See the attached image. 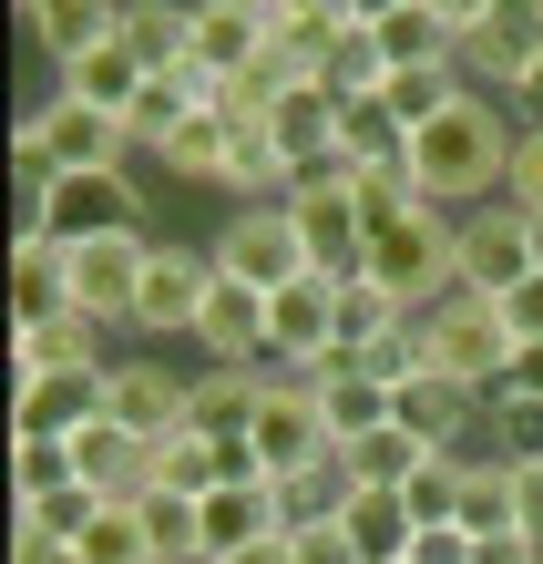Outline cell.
<instances>
[{
  "instance_id": "obj_21",
  "label": "cell",
  "mask_w": 543,
  "mask_h": 564,
  "mask_svg": "<svg viewBox=\"0 0 543 564\" xmlns=\"http://www.w3.org/2000/svg\"><path fill=\"white\" fill-rule=\"evenodd\" d=\"M308 390H318V411H328V442H369V431H390V380L359 370L349 349H338L328 370H308Z\"/></svg>"
},
{
  "instance_id": "obj_25",
  "label": "cell",
  "mask_w": 543,
  "mask_h": 564,
  "mask_svg": "<svg viewBox=\"0 0 543 564\" xmlns=\"http://www.w3.org/2000/svg\"><path fill=\"white\" fill-rule=\"evenodd\" d=\"M21 31H31V52L42 62H73L83 42H104V31L123 21V0H11Z\"/></svg>"
},
{
  "instance_id": "obj_18",
  "label": "cell",
  "mask_w": 543,
  "mask_h": 564,
  "mask_svg": "<svg viewBox=\"0 0 543 564\" xmlns=\"http://www.w3.org/2000/svg\"><path fill=\"white\" fill-rule=\"evenodd\" d=\"M62 308H73V247L11 226V328H52Z\"/></svg>"
},
{
  "instance_id": "obj_3",
  "label": "cell",
  "mask_w": 543,
  "mask_h": 564,
  "mask_svg": "<svg viewBox=\"0 0 543 564\" xmlns=\"http://www.w3.org/2000/svg\"><path fill=\"white\" fill-rule=\"evenodd\" d=\"M359 278H380L400 308H441V297L461 288V216L452 206H411V216H390V226H369V268Z\"/></svg>"
},
{
  "instance_id": "obj_33",
  "label": "cell",
  "mask_w": 543,
  "mask_h": 564,
  "mask_svg": "<svg viewBox=\"0 0 543 564\" xmlns=\"http://www.w3.org/2000/svg\"><path fill=\"white\" fill-rule=\"evenodd\" d=\"M73 564H154L144 513H133V503H104V513H93L83 534H73Z\"/></svg>"
},
{
  "instance_id": "obj_31",
  "label": "cell",
  "mask_w": 543,
  "mask_h": 564,
  "mask_svg": "<svg viewBox=\"0 0 543 564\" xmlns=\"http://www.w3.org/2000/svg\"><path fill=\"white\" fill-rule=\"evenodd\" d=\"M144 544H154V564H206V513H195V492H144Z\"/></svg>"
},
{
  "instance_id": "obj_4",
  "label": "cell",
  "mask_w": 543,
  "mask_h": 564,
  "mask_svg": "<svg viewBox=\"0 0 543 564\" xmlns=\"http://www.w3.org/2000/svg\"><path fill=\"white\" fill-rule=\"evenodd\" d=\"M144 206L154 195L133 185V164H113V175H62L31 216H11V226H31V237H52V247H93V237H123V226H144Z\"/></svg>"
},
{
  "instance_id": "obj_19",
  "label": "cell",
  "mask_w": 543,
  "mask_h": 564,
  "mask_svg": "<svg viewBox=\"0 0 543 564\" xmlns=\"http://www.w3.org/2000/svg\"><path fill=\"white\" fill-rule=\"evenodd\" d=\"M195 513H206V564H216V554H247V544H267V534H287L278 482H267V473H236V482H216Z\"/></svg>"
},
{
  "instance_id": "obj_8",
  "label": "cell",
  "mask_w": 543,
  "mask_h": 564,
  "mask_svg": "<svg viewBox=\"0 0 543 564\" xmlns=\"http://www.w3.org/2000/svg\"><path fill=\"white\" fill-rule=\"evenodd\" d=\"M206 297H216V257L206 247H154L144 288H133V339H195Z\"/></svg>"
},
{
  "instance_id": "obj_2",
  "label": "cell",
  "mask_w": 543,
  "mask_h": 564,
  "mask_svg": "<svg viewBox=\"0 0 543 564\" xmlns=\"http://www.w3.org/2000/svg\"><path fill=\"white\" fill-rule=\"evenodd\" d=\"M421 359H431L441 380H461V390H482V401H502V390H513V370H523V339L502 328V297L452 288L441 308H421Z\"/></svg>"
},
{
  "instance_id": "obj_9",
  "label": "cell",
  "mask_w": 543,
  "mask_h": 564,
  "mask_svg": "<svg viewBox=\"0 0 543 564\" xmlns=\"http://www.w3.org/2000/svg\"><path fill=\"white\" fill-rule=\"evenodd\" d=\"M21 113L42 123V144H52V164H62V175H113V164H133V154H144L123 113H93V104H73V93H42V104H21Z\"/></svg>"
},
{
  "instance_id": "obj_5",
  "label": "cell",
  "mask_w": 543,
  "mask_h": 564,
  "mask_svg": "<svg viewBox=\"0 0 543 564\" xmlns=\"http://www.w3.org/2000/svg\"><path fill=\"white\" fill-rule=\"evenodd\" d=\"M349 175H359V164H318V175H297V185H287L297 247H308V268H318V278H359V268H369V216H359Z\"/></svg>"
},
{
  "instance_id": "obj_7",
  "label": "cell",
  "mask_w": 543,
  "mask_h": 564,
  "mask_svg": "<svg viewBox=\"0 0 543 564\" xmlns=\"http://www.w3.org/2000/svg\"><path fill=\"white\" fill-rule=\"evenodd\" d=\"M338 442H328V411H318V390H308V370H278L267 380V401H257V431H247V462L267 482H287V473H308V462H328Z\"/></svg>"
},
{
  "instance_id": "obj_38",
  "label": "cell",
  "mask_w": 543,
  "mask_h": 564,
  "mask_svg": "<svg viewBox=\"0 0 543 564\" xmlns=\"http://www.w3.org/2000/svg\"><path fill=\"white\" fill-rule=\"evenodd\" d=\"M482 442H492V462H543V390H502Z\"/></svg>"
},
{
  "instance_id": "obj_13",
  "label": "cell",
  "mask_w": 543,
  "mask_h": 564,
  "mask_svg": "<svg viewBox=\"0 0 543 564\" xmlns=\"http://www.w3.org/2000/svg\"><path fill=\"white\" fill-rule=\"evenodd\" d=\"M104 421H123L133 442H164V431L195 421V380L175 370V359H113V401Z\"/></svg>"
},
{
  "instance_id": "obj_41",
  "label": "cell",
  "mask_w": 543,
  "mask_h": 564,
  "mask_svg": "<svg viewBox=\"0 0 543 564\" xmlns=\"http://www.w3.org/2000/svg\"><path fill=\"white\" fill-rule=\"evenodd\" d=\"M411 554H421V564H482V534H471V523H421Z\"/></svg>"
},
{
  "instance_id": "obj_52",
  "label": "cell",
  "mask_w": 543,
  "mask_h": 564,
  "mask_svg": "<svg viewBox=\"0 0 543 564\" xmlns=\"http://www.w3.org/2000/svg\"><path fill=\"white\" fill-rule=\"evenodd\" d=\"M62 564H73V554H62Z\"/></svg>"
},
{
  "instance_id": "obj_36",
  "label": "cell",
  "mask_w": 543,
  "mask_h": 564,
  "mask_svg": "<svg viewBox=\"0 0 543 564\" xmlns=\"http://www.w3.org/2000/svg\"><path fill=\"white\" fill-rule=\"evenodd\" d=\"M400 318H411V308H400V297H390L380 278H349V288H338V349H369V339H390Z\"/></svg>"
},
{
  "instance_id": "obj_17",
  "label": "cell",
  "mask_w": 543,
  "mask_h": 564,
  "mask_svg": "<svg viewBox=\"0 0 543 564\" xmlns=\"http://www.w3.org/2000/svg\"><path fill=\"white\" fill-rule=\"evenodd\" d=\"M113 318L93 308H62L52 328H11V380H42V370H113Z\"/></svg>"
},
{
  "instance_id": "obj_50",
  "label": "cell",
  "mask_w": 543,
  "mask_h": 564,
  "mask_svg": "<svg viewBox=\"0 0 543 564\" xmlns=\"http://www.w3.org/2000/svg\"><path fill=\"white\" fill-rule=\"evenodd\" d=\"M257 11H267V21H278V11H297V0H257Z\"/></svg>"
},
{
  "instance_id": "obj_12",
  "label": "cell",
  "mask_w": 543,
  "mask_h": 564,
  "mask_svg": "<svg viewBox=\"0 0 543 564\" xmlns=\"http://www.w3.org/2000/svg\"><path fill=\"white\" fill-rule=\"evenodd\" d=\"M533 278V216L523 206H471L461 216V288H482V297H513Z\"/></svg>"
},
{
  "instance_id": "obj_27",
  "label": "cell",
  "mask_w": 543,
  "mask_h": 564,
  "mask_svg": "<svg viewBox=\"0 0 543 564\" xmlns=\"http://www.w3.org/2000/svg\"><path fill=\"white\" fill-rule=\"evenodd\" d=\"M278 370H195V431H216V442H247L257 431V401Z\"/></svg>"
},
{
  "instance_id": "obj_43",
  "label": "cell",
  "mask_w": 543,
  "mask_h": 564,
  "mask_svg": "<svg viewBox=\"0 0 543 564\" xmlns=\"http://www.w3.org/2000/svg\"><path fill=\"white\" fill-rule=\"evenodd\" d=\"M513 534L543 544V462H513Z\"/></svg>"
},
{
  "instance_id": "obj_44",
  "label": "cell",
  "mask_w": 543,
  "mask_h": 564,
  "mask_svg": "<svg viewBox=\"0 0 543 564\" xmlns=\"http://www.w3.org/2000/svg\"><path fill=\"white\" fill-rule=\"evenodd\" d=\"M287 544H297V564H359V554H349V534H338V523H297Z\"/></svg>"
},
{
  "instance_id": "obj_15",
  "label": "cell",
  "mask_w": 543,
  "mask_h": 564,
  "mask_svg": "<svg viewBox=\"0 0 543 564\" xmlns=\"http://www.w3.org/2000/svg\"><path fill=\"white\" fill-rule=\"evenodd\" d=\"M144 62L123 52V31H104V42H83L73 62H52V93H73V104H93V113H123L133 123V104H144Z\"/></svg>"
},
{
  "instance_id": "obj_40",
  "label": "cell",
  "mask_w": 543,
  "mask_h": 564,
  "mask_svg": "<svg viewBox=\"0 0 543 564\" xmlns=\"http://www.w3.org/2000/svg\"><path fill=\"white\" fill-rule=\"evenodd\" d=\"M502 206L543 216V123H523V144H513V175H502Z\"/></svg>"
},
{
  "instance_id": "obj_46",
  "label": "cell",
  "mask_w": 543,
  "mask_h": 564,
  "mask_svg": "<svg viewBox=\"0 0 543 564\" xmlns=\"http://www.w3.org/2000/svg\"><path fill=\"white\" fill-rule=\"evenodd\" d=\"M216 564H297V544H287V534H267V544H247V554H216Z\"/></svg>"
},
{
  "instance_id": "obj_1",
  "label": "cell",
  "mask_w": 543,
  "mask_h": 564,
  "mask_svg": "<svg viewBox=\"0 0 543 564\" xmlns=\"http://www.w3.org/2000/svg\"><path fill=\"white\" fill-rule=\"evenodd\" d=\"M513 144H523V113L502 104V93H482V83H461L452 104H441L421 134H411V185L431 195V206H492L502 195V175H513Z\"/></svg>"
},
{
  "instance_id": "obj_6",
  "label": "cell",
  "mask_w": 543,
  "mask_h": 564,
  "mask_svg": "<svg viewBox=\"0 0 543 564\" xmlns=\"http://www.w3.org/2000/svg\"><path fill=\"white\" fill-rule=\"evenodd\" d=\"M216 278H236V288H257V297H278V288H297V278H318L308 268V247H297V216L287 206H236L226 226H216Z\"/></svg>"
},
{
  "instance_id": "obj_16",
  "label": "cell",
  "mask_w": 543,
  "mask_h": 564,
  "mask_svg": "<svg viewBox=\"0 0 543 564\" xmlns=\"http://www.w3.org/2000/svg\"><path fill=\"white\" fill-rule=\"evenodd\" d=\"M195 349H206V370H278V359H267V297L216 278L206 318H195Z\"/></svg>"
},
{
  "instance_id": "obj_11",
  "label": "cell",
  "mask_w": 543,
  "mask_h": 564,
  "mask_svg": "<svg viewBox=\"0 0 543 564\" xmlns=\"http://www.w3.org/2000/svg\"><path fill=\"white\" fill-rule=\"evenodd\" d=\"M154 247H164L154 226H123V237H93V247H73V308H93V318L133 328V288H144Z\"/></svg>"
},
{
  "instance_id": "obj_51",
  "label": "cell",
  "mask_w": 543,
  "mask_h": 564,
  "mask_svg": "<svg viewBox=\"0 0 543 564\" xmlns=\"http://www.w3.org/2000/svg\"><path fill=\"white\" fill-rule=\"evenodd\" d=\"M400 564H421V554H400Z\"/></svg>"
},
{
  "instance_id": "obj_42",
  "label": "cell",
  "mask_w": 543,
  "mask_h": 564,
  "mask_svg": "<svg viewBox=\"0 0 543 564\" xmlns=\"http://www.w3.org/2000/svg\"><path fill=\"white\" fill-rule=\"evenodd\" d=\"M502 328H513L523 349H543V278H523L513 297H502Z\"/></svg>"
},
{
  "instance_id": "obj_26",
  "label": "cell",
  "mask_w": 543,
  "mask_h": 564,
  "mask_svg": "<svg viewBox=\"0 0 543 564\" xmlns=\"http://www.w3.org/2000/svg\"><path fill=\"white\" fill-rule=\"evenodd\" d=\"M226 154H236V123H226L216 104H195L175 134L154 144V164H164V175H185V185H206V195L226 185Z\"/></svg>"
},
{
  "instance_id": "obj_47",
  "label": "cell",
  "mask_w": 543,
  "mask_h": 564,
  "mask_svg": "<svg viewBox=\"0 0 543 564\" xmlns=\"http://www.w3.org/2000/svg\"><path fill=\"white\" fill-rule=\"evenodd\" d=\"M431 11L452 21V31H482V21H492V0H431Z\"/></svg>"
},
{
  "instance_id": "obj_28",
  "label": "cell",
  "mask_w": 543,
  "mask_h": 564,
  "mask_svg": "<svg viewBox=\"0 0 543 564\" xmlns=\"http://www.w3.org/2000/svg\"><path fill=\"white\" fill-rule=\"evenodd\" d=\"M431 462V442H411V431H369V442H338V473L349 482H369V492H411V473Z\"/></svg>"
},
{
  "instance_id": "obj_34",
  "label": "cell",
  "mask_w": 543,
  "mask_h": 564,
  "mask_svg": "<svg viewBox=\"0 0 543 564\" xmlns=\"http://www.w3.org/2000/svg\"><path fill=\"white\" fill-rule=\"evenodd\" d=\"M338 503H349V473H338V452L278 482V513H287V534H297V523H338Z\"/></svg>"
},
{
  "instance_id": "obj_39",
  "label": "cell",
  "mask_w": 543,
  "mask_h": 564,
  "mask_svg": "<svg viewBox=\"0 0 543 564\" xmlns=\"http://www.w3.org/2000/svg\"><path fill=\"white\" fill-rule=\"evenodd\" d=\"M461 523L471 534H513V462H471V482H461Z\"/></svg>"
},
{
  "instance_id": "obj_30",
  "label": "cell",
  "mask_w": 543,
  "mask_h": 564,
  "mask_svg": "<svg viewBox=\"0 0 543 564\" xmlns=\"http://www.w3.org/2000/svg\"><path fill=\"white\" fill-rule=\"evenodd\" d=\"M400 154H411V123H400L380 93L338 104V164H400Z\"/></svg>"
},
{
  "instance_id": "obj_14",
  "label": "cell",
  "mask_w": 543,
  "mask_h": 564,
  "mask_svg": "<svg viewBox=\"0 0 543 564\" xmlns=\"http://www.w3.org/2000/svg\"><path fill=\"white\" fill-rule=\"evenodd\" d=\"M113 401V370H42V380H11V431H42V442H73L93 431Z\"/></svg>"
},
{
  "instance_id": "obj_24",
  "label": "cell",
  "mask_w": 543,
  "mask_h": 564,
  "mask_svg": "<svg viewBox=\"0 0 543 564\" xmlns=\"http://www.w3.org/2000/svg\"><path fill=\"white\" fill-rule=\"evenodd\" d=\"M123 52L144 62V73H185L195 62V0H123Z\"/></svg>"
},
{
  "instance_id": "obj_37",
  "label": "cell",
  "mask_w": 543,
  "mask_h": 564,
  "mask_svg": "<svg viewBox=\"0 0 543 564\" xmlns=\"http://www.w3.org/2000/svg\"><path fill=\"white\" fill-rule=\"evenodd\" d=\"M461 482H471V452H431L411 473V523H461Z\"/></svg>"
},
{
  "instance_id": "obj_10",
  "label": "cell",
  "mask_w": 543,
  "mask_h": 564,
  "mask_svg": "<svg viewBox=\"0 0 543 564\" xmlns=\"http://www.w3.org/2000/svg\"><path fill=\"white\" fill-rule=\"evenodd\" d=\"M338 288L349 278H297L267 297V359L278 370H328L338 359Z\"/></svg>"
},
{
  "instance_id": "obj_49",
  "label": "cell",
  "mask_w": 543,
  "mask_h": 564,
  "mask_svg": "<svg viewBox=\"0 0 543 564\" xmlns=\"http://www.w3.org/2000/svg\"><path fill=\"white\" fill-rule=\"evenodd\" d=\"M533 278H543V216H533Z\"/></svg>"
},
{
  "instance_id": "obj_29",
  "label": "cell",
  "mask_w": 543,
  "mask_h": 564,
  "mask_svg": "<svg viewBox=\"0 0 543 564\" xmlns=\"http://www.w3.org/2000/svg\"><path fill=\"white\" fill-rule=\"evenodd\" d=\"M73 482H83L73 442H42V431H11V513H21V503H52V492H73Z\"/></svg>"
},
{
  "instance_id": "obj_22",
  "label": "cell",
  "mask_w": 543,
  "mask_h": 564,
  "mask_svg": "<svg viewBox=\"0 0 543 564\" xmlns=\"http://www.w3.org/2000/svg\"><path fill=\"white\" fill-rule=\"evenodd\" d=\"M267 144L287 154V175H318V164H338V93L328 83H297L278 113H267Z\"/></svg>"
},
{
  "instance_id": "obj_48",
  "label": "cell",
  "mask_w": 543,
  "mask_h": 564,
  "mask_svg": "<svg viewBox=\"0 0 543 564\" xmlns=\"http://www.w3.org/2000/svg\"><path fill=\"white\" fill-rule=\"evenodd\" d=\"M390 11H411V0H359V21H390Z\"/></svg>"
},
{
  "instance_id": "obj_35",
  "label": "cell",
  "mask_w": 543,
  "mask_h": 564,
  "mask_svg": "<svg viewBox=\"0 0 543 564\" xmlns=\"http://www.w3.org/2000/svg\"><path fill=\"white\" fill-rule=\"evenodd\" d=\"M318 83L338 93V104H359V93H380V83H390V52H380V31H369V21H359V31H349V42H338V52L318 62Z\"/></svg>"
},
{
  "instance_id": "obj_32",
  "label": "cell",
  "mask_w": 543,
  "mask_h": 564,
  "mask_svg": "<svg viewBox=\"0 0 543 564\" xmlns=\"http://www.w3.org/2000/svg\"><path fill=\"white\" fill-rule=\"evenodd\" d=\"M380 31V52H390V73L400 62H461V31L431 11V0H411V11H390V21H369Z\"/></svg>"
},
{
  "instance_id": "obj_45",
  "label": "cell",
  "mask_w": 543,
  "mask_h": 564,
  "mask_svg": "<svg viewBox=\"0 0 543 564\" xmlns=\"http://www.w3.org/2000/svg\"><path fill=\"white\" fill-rule=\"evenodd\" d=\"M513 113H523V123H543V42H533V62H523V83H513Z\"/></svg>"
},
{
  "instance_id": "obj_20",
  "label": "cell",
  "mask_w": 543,
  "mask_h": 564,
  "mask_svg": "<svg viewBox=\"0 0 543 564\" xmlns=\"http://www.w3.org/2000/svg\"><path fill=\"white\" fill-rule=\"evenodd\" d=\"M267 42H278V21H267L257 0H195V73L206 83H236Z\"/></svg>"
},
{
  "instance_id": "obj_23",
  "label": "cell",
  "mask_w": 543,
  "mask_h": 564,
  "mask_svg": "<svg viewBox=\"0 0 543 564\" xmlns=\"http://www.w3.org/2000/svg\"><path fill=\"white\" fill-rule=\"evenodd\" d=\"M338 534H349V554H359V564H400V554L421 544L411 492H369V482H349V503H338Z\"/></svg>"
}]
</instances>
